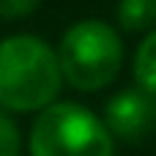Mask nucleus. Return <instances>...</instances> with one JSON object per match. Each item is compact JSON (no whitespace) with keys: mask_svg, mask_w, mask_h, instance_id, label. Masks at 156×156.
<instances>
[{"mask_svg":"<svg viewBox=\"0 0 156 156\" xmlns=\"http://www.w3.org/2000/svg\"><path fill=\"white\" fill-rule=\"evenodd\" d=\"M22 151V134L11 115L0 112V156H19Z\"/></svg>","mask_w":156,"mask_h":156,"instance_id":"0eeeda50","label":"nucleus"},{"mask_svg":"<svg viewBox=\"0 0 156 156\" xmlns=\"http://www.w3.org/2000/svg\"><path fill=\"white\" fill-rule=\"evenodd\" d=\"M118 22L129 33L151 30L156 25V0H121L118 3Z\"/></svg>","mask_w":156,"mask_h":156,"instance_id":"39448f33","label":"nucleus"},{"mask_svg":"<svg viewBox=\"0 0 156 156\" xmlns=\"http://www.w3.org/2000/svg\"><path fill=\"white\" fill-rule=\"evenodd\" d=\"M44 0H0V19L14 22L22 16H30L33 11H38Z\"/></svg>","mask_w":156,"mask_h":156,"instance_id":"6e6552de","label":"nucleus"},{"mask_svg":"<svg viewBox=\"0 0 156 156\" xmlns=\"http://www.w3.org/2000/svg\"><path fill=\"white\" fill-rule=\"evenodd\" d=\"M55 52L63 80L85 93L107 88L123 66V41L118 30L101 19L74 22Z\"/></svg>","mask_w":156,"mask_h":156,"instance_id":"f03ea898","label":"nucleus"},{"mask_svg":"<svg viewBox=\"0 0 156 156\" xmlns=\"http://www.w3.org/2000/svg\"><path fill=\"white\" fill-rule=\"evenodd\" d=\"M134 80L140 85V90L156 96V30H151L134 55Z\"/></svg>","mask_w":156,"mask_h":156,"instance_id":"423d86ee","label":"nucleus"},{"mask_svg":"<svg viewBox=\"0 0 156 156\" xmlns=\"http://www.w3.org/2000/svg\"><path fill=\"white\" fill-rule=\"evenodd\" d=\"M104 126L112 137L140 140L156 126V96L145 90H121L107 101Z\"/></svg>","mask_w":156,"mask_h":156,"instance_id":"20e7f679","label":"nucleus"},{"mask_svg":"<svg viewBox=\"0 0 156 156\" xmlns=\"http://www.w3.org/2000/svg\"><path fill=\"white\" fill-rule=\"evenodd\" d=\"M63 85L58 52L38 36L16 33L0 41V107L41 112L55 104Z\"/></svg>","mask_w":156,"mask_h":156,"instance_id":"f257e3e1","label":"nucleus"},{"mask_svg":"<svg viewBox=\"0 0 156 156\" xmlns=\"http://www.w3.org/2000/svg\"><path fill=\"white\" fill-rule=\"evenodd\" d=\"M112 134L101 118L74 101L44 107L30 129V156H112Z\"/></svg>","mask_w":156,"mask_h":156,"instance_id":"7ed1b4c3","label":"nucleus"}]
</instances>
